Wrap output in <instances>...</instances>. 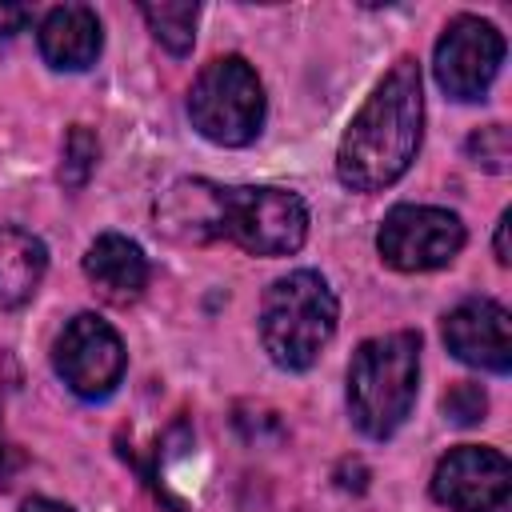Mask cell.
<instances>
[{"instance_id": "7c38bea8", "label": "cell", "mask_w": 512, "mask_h": 512, "mask_svg": "<svg viewBox=\"0 0 512 512\" xmlns=\"http://www.w3.org/2000/svg\"><path fill=\"white\" fill-rule=\"evenodd\" d=\"M84 276L108 304H132L148 288V256L136 240L120 232H104L84 252Z\"/></svg>"}, {"instance_id": "5b68a950", "label": "cell", "mask_w": 512, "mask_h": 512, "mask_svg": "<svg viewBox=\"0 0 512 512\" xmlns=\"http://www.w3.org/2000/svg\"><path fill=\"white\" fill-rule=\"evenodd\" d=\"M212 236L240 244L252 256H288L308 236V208L288 188H220Z\"/></svg>"}, {"instance_id": "30bf717a", "label": "cell", "mask_w": 512, "mask_h": 512, "mask_svg": "<svg viewBox=\"0 0 512 512\" xmlns=\"http://www.w3.org/2000/svg\"><path fill=\"white\" fill-rule=\"evenodd\" d=\"M444 344L456 360L472 368L508 372L512 368V316L504 304L488 296L464 300L444 316Z\"/></svg>"}, {"instance_id": "ba28073f", "label": "cell", "mask_w": 512, "mask_h": 512, "mask_svg": "<svg viewBox=\"0 0 512 512\" xmlns=\"http://www.w3.org/2000/svg\"><path fill=\"white\" fill-rule=\"evenodd\" d=\"M504 64V36L492 20H480V16H456L444 36L436 40V52H432V72H436V84L452 96V100H480L496 72Z\"/></svg>"}, {"instance_id": "8fae6325", "label": "cell", "mask_w": 512, "mask_h": 512, "mask_svg": "<svg viewBox=\"0 0 512 512\" xmlns=\"http://www.w3.org/2000/svg\"><path fill=\"white\" fill-rule=\"evenodd\" d=\"M36 40H40V56L56 72H84L96 64L104 32L88 4H60L40 20Z\"/></svg>"}, {"instance_id": "ac0fdd59", "label": "cell", "mask_w": 512, "mask_h": 512, "mask_svg": "<svg viewBox=\"0 0 512 512\" xmlns=\"http://www.w3.org/2000/svg\"><path fill=\"white\" fill-rule=\"evenodd\" d=\"M28 24V8L24 4H0V40L16 36Z\"/></svg>"}, {"instance_id": "44dd1931", "label": "cell", "mask_w": 512, "mask_h": 512, "mask_svg": "<svg viewBox=\"0 0 512 512\" xmlns=\"http://www.w3.org/2000/svg\"><path fill=\"white\" fill-rule=\"evenodd\" d=\"M20 512H72V508L60 504V500H44V496H36V500H28Z\"/></svg>"}, {"instance_id": "277c9868", "label": "cell", "mask_w": 512, "mask_h": 512, "mask_svg": "<svg viewBox=\"0 0 512 512\" xmlns=\"http://www.w3.org/2000/svg\"><path fill=\"white\" fill-rule=\"evenodd\" d=\"M188 120L220 148L252 144L264 128V84L252 64L244 56H220L204 64L188 88Z\"/></svg>"}, {"instance_id": "2e32d148", "label": "cell", "mask_w": 512, "mask_h": 512, "mask_svg": "<svg viewBox=\"0 0 512 512\" xmlns=\"http://www.w3.org/2000/svg\"><path fill=\"white\" fill-rule=\"evenodd\" d=\"M468 156L488 168V172H504L508 168V156H512V144H508V128L504 124H484L480 132L468 136Z\"/></svg>"}, {"instance_id": "8992f818", "label": "cell", "mask_w": 512, "mask_h": 512, "mask_svg": "<svg viewBox=\"0 0 512 512\" xmlns=\"http://www.w3.org/2000/svg\"><path fill=\"white\" fill-rule=\"evenodd\" d=\"M464 224L448 208L432 204H396L376 232V252L396 272H432L460 256Z\"/></svg>"}, {"instance_id": "ffe728a7", "label": "cell", "mask_w": 512, "mask_h": 512, "mask_svg": "<svg viewBox=\"0 0 512 512\" xmlns=\"http://www.w3.org/2000/svg\"><path fill=\"white\" fill-rule=\"evenodd\" d=\"M508 224H512V212L504 208L500 220H496V260H500V264H512V252H508Z\"/></svg>"}, {"instance_id": "7a4b0ae2", "label": "cell", "mask_w": 512, "mask_h": 512, "mask_svg": "<svg viewBox=\"0 0 512 512\" xmlns=\"http://www.w3.org/2000/svg\"><path fill=\"white\" fill-rule=\"evenodd\" d=\"M420 384V336L388 332L352 352L348 364V412L368 440H388L412 412Z\"/></svg>"}, {"instance_id": "e0dca14e", "label": "cell", "mask_w": 512, "mask_h": 512, "mask_svg": "<svg viewBox=\"0 0 512 512\" xmlns=\"http://www.w3.org/2000/svg\"><path fill=\"white\" fill-rule=\"evenodd\" d=\"M484 412H488V396H484V388H480V384L460 380V384H452V388L444 392V416H448L452 424L468 428V424L484 420Z\"/></svg>"}, {"instance_id": "d6986e66", "label": "cell", "mask_w": 512, "mask_h": 512, "mask_svg": "<svg viewBox=\"0 0 512 512\" xmlns=\"http://www.w3.org/2000/svg\"><path fill=\"white\" fill-rule=\"evenodd\" d=\"M20 468V452L12 448V440L4 436V424H0V488H8V480L16 476Z\"/></svg>"}, {"instance_id": "9c48e42d", "label": "cell", "mask_w": 512, "mask_h": 512, "mask_svg": "<svg viewBox=\"0 0 512 512\" xmlns=\"http://www.w3.org/2000/svg\"><path fill=\"white\" fill-rule=\"evenodd\" d=\"M512 464L496 448L460 444L432 472V496L452 512H492L508 504Z\"/></svg>"}, {"instance_id": "5bb4252c", "label": "cell", "mask_w": 512, "mask_h": 512, "mask_svg": "<svg viewBox=\"0 0 512 512\" xmlns=\"http://www.w3.org/2000/svg\"><path fill=\"white\" fill-rule=\"evenodd\" d=\"M140 16L148 20V32L156 36V44H164L172 56L192 52L200 4H192V0H160V4H140Z\"/></svg>"}, {"instance_id": "52a82bcc", "label": "cell", "mask_w": 512, "mask_h": 512, "mask_svg": "<svg viewBox=\"0 0 512 512\" xmlns=\"http://www.w3.org/2000/svg\"><path fill=\"white\" fill-rule=\"evenodd\" d=\"M124 344L108 320L96 312H80L64 324V332L52 344V368L56 376L84 400H104L116 392L124 376Z\"/></svg>"}, {"instance_id": "3957f363", "label": "cell", "mask_w": 512, "mask_h": 512, "mask_svg": "<svg viewBox=\"0 0 512 512\" xmlns=\"http://www.w3.org/2000/svg\"><path fill=\"white\" fill-rule=\"evenodd\" d=\"M336 292L312 268H296L264 292L260 304V344L268 360L284 372H304L316 364L336 332Z\"/></svg>"}, {"instance_id": "9a60e30c", "label": "cell", "mask_w": 512, "mask_h": 512, "mask_svg": "<svg viewBox=\"0 0 512 512\" xmlns=\"http://www.w3.org/2000/svg\"><path fill=\"white\" fill-rule=\"evenodd\" d=\"M96 156H100L96 136L84 124H72L68 136H64V152H60V184L72 188V192L84 188L92 168H96Z\"/></svg>"}, {"instance_id": "4fadbf2b", "label": "cell", "mask_w": 512, "mask_h": 512, "mask_svg": "<svg viewBox=\"0 0 512 512\" xmlns=\"http://www.w3.org/2000/svg\"><path fill=\"white\" fill-rule=\"evenodd\" d=\"M48 268V248L40 236L0 224V308H20L32 300Z\"/></svg>"}, {"instance_id": "6da1fadb", "label": "cell", "mask_w": 512, "mask_h": 512, "mask_svg": "<svg viewBox=\"0 0 512 512\" xmlns=\"http://www.w3.org/2000/svg\"><path fill=\"white\" fill-rule=\"evenodd\" d=\"M420 136H424L420 64L404 56L348 120L336 148V180L352 192H380L396 184L416 160Z\"/></svg>"}, {"instance_id": "7402d4cb", "label": "cell", "mask_w": 512, "mask_h": 512, "mask_svg": "<svg viewBox=\"0 0 512 512\" xmlns=\"http://www.w3.org/2000/svg\"><path fill=\"white\" fill-rule=\"evenodd\" d=\"M492 512H508V504H500V508H492Z\"/></svg>"}]
</instances>
